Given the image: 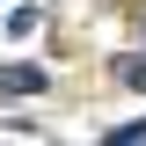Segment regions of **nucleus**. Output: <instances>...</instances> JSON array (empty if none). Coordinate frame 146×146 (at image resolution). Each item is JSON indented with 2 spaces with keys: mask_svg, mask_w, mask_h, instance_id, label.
<instances>
[{
  "mask_svg": "<svg viewBox=\"0 0 146 146\" xmlns=\"http://www.w3.org/2000/svg\"><path fill=\"white\" fill-rule=\"evenodd\" d=\"M102 146H146V117H139V124H117V131H110Z\"/></svg>",
  "mask_w": 146,
  "mask_h": 146,
  "instance_id": "nucleus-2",
  "label": "nucleus"
},
{
  "mask_svg": "<svg viewBox=\"0 0 146 146\" xmlns=\"http://www.w3.org/2000/svg\"><path fill=\"white\" fill-rule=\"evenodd\" d=\"M0 88L7 95H44V66H0Z\"/></svg>",
  "mask_w": 146,
  "mask_h": 146,
  "instance_id": "nucleus-1",
  "label": "nucleus"
}]
</instances>
